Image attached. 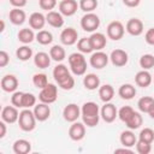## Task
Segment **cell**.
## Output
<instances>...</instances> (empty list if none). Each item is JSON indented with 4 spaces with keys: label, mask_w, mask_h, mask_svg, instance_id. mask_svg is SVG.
I'll return each mask as SVG.
<instances>
[{
    "label": "cell",
    "mask_w": 154,
    "mask_h": 154,
    "mask_svg": "<svg viewBox=\"0 0 154 154\" xmlns=\"http://www.w3.org/2000/svg\"><path fill=\"white\" fill-rule=\"evenodd\" d=\"M36 41L40 45H43V46L49 45L53 41V35L48 30H43V29L42 30H38V32L36 34Z\"/></svg>",
    "instance_id": "cell-33"
},
{
    "label": "cell",
    "mask_w": 154,
    "mask_h": 154,
    "mask_svg": "<svg viewBox=\"0 0 154 154\" xmlns=\"http://www.w3.org/2000/svg\"><path fill=\"white\" fill-rule=\"evenodd\" d=\"M36 117L34 114V111H30V108H24L22 112H19V118H18V125L19 128L25 131H32L36 126Z\"/></svg>",
    "instance_id": "cell-2"
},
{
    "label": "cell",
    "mask_w": 154,
    "mask_h": 154,
    "mask_svg": "<svg viewBox=\"0 0 154 154\" xmlns=\"http://www.w3.org/2000/svg\"><path fill=\"white\" fill-rule=\"evenodd\" d=\"M63 117L66 122L73 123L81 117V108L76 103H69L63 109Z\"/></svg>",
    "instance_id": "cell-9"
},
{
    "label": "cell",
    "mask_w": 154,
    "mask_h": 154,
    "mask_svg": "<svg viewBox=\"0 0 154 154\" xmlns=\"http://www.w3.org/2000/svg\"><path fill=\"white\" fill-rule=\"evenodd\" d=\"M18 41L24 43V45H28V43H31L34 41V38H36V35L34 34L32 29H29V28H24V29H20L18 31Z\"/></svg>",
    "instance_id": "cell-28"
},
{
    "label": "cell",
    "mask_w": 154,
    "mask_h": 154,
    "mask_svg": "<svg viewBox=\"0 0 154 154\" xmlns=\"http://www.w3.org/2000/svg\"><path fill=\"white\" fill-rule=\"evenodd\" d=\"M81 26L84 31L94 32L100 26V18L94 12H88L81 18Z\"/></svg>",
    "instance_id": "cell-4"
},
{
    "label": "cell",
    "mask_w": 154,
    "mask_h": 154,
    "mask_svg": "<svg viewBox=\"0 0 154 154\" xmlns=\"http://www.w3.org/2000/svg\"><path fill=\"white\" fill-rule=\"evenodd\" d=\"M135 112V109L131 107V106H123L119 111H118V117H119V119L122 120V122H126L130 117H131V114Z\"/></svg>",
    "instance_id": "cell-41"
},
{
    "label": "cell",
    "mask_w": 154,
    "mask_h": 154,
    "mask_svg": "<svg viewBox=\"0 0 154 154\" xmlns=\"http://www.w3.org/2000/svg\"><path fill=\"white\" fill-rule=\"evenodd\" d=\"M67 60H69L70 67H73V66H77V65H82V64L87 63L83 53H81V52H75V53L70 54Z\"/></svg>",
    "instance_id": "cell-36"
},
{
    "label": "cell",
    "mask_w": 154,
    "mask_h": 154,
    "mask_svg": "<svg viewBox=\"0 0 154 154\" xmlns=\"http://www.w3.org/2000/svg\"><path fill=\"white\" fill-rule=\"evenodd\" d=\"M141 2V0H123V4L128 7H136L138 6Z\"/></svg>",
    "instance_id": "cell-51"
},
{
    "label": "cell",
    "mask_w": 154,
    "mask_h": 154,
    "mask_svg": "<svg viewBox=\"0 0 154 154\" xmlns=\"http://www.w3.org/2000/svg\"><path fill=\"white\" fill-rule=\"evenodd\" d=\"M125 30L132 36H140L143 32V23L138 18H131L128 20Z\"/></svg>",
    "instance_id": "cell-15"
},
{
    "label": "cell",
    "mask_w": 154,
    "mask_h": 154,
    "mask_svg": "<svg viewBox=\"0 0 154 154\" xmlns=\"http://www.w3.org/2000/svg\"><path fill=\"white\" fill-rule=\"evenodd\" d=\"M140 66L142 70H149L154 67V55L153 54H143L140 58Z\"/></svg>",
    "instance_id": "cell-38"
},
{
    "label": "cell",
    "mask_w": 154,
    "mask_h": 154,
    "mask_svg": "<svg viewBox=\"0 0 154 154\" xmlns=\"http://www.w3.org/2000/svg\"><path fill=\"white\" fill-rule=\"evenodd\" d=\"M16 55H17V58H18L19 60L26 61V60H29V59L32 57V49H31L30 47H28L26 45L20 46L19 48H17Z\"/></svg>",
    "instance_id": "cell-35"
},
{
    "label": "cell",
    "mask_w": 154,
    "mask_h": 154,
    "mask_svg": "<svg viewBox=\"0 0 154 154\" xmlns=\"http://www.w3.org/2000/svg\"><path fill=\"white\" fill-rule=\"evenodd\" d=\"M6 135V123L4 120L0 122V138H4Z\"/></svg>",
    "instance_id": "cell-52"
},
{
    "label": "cell",
    "mask_w": 154,
    "mask_h": 154,
    "mask_svg": "<svg viewBox=\"0 0 154 154\" xmlns=\"http://www.w3.org/2000/svg\"><path fill=\"white\" fill-rule=\"evenodd\" d=\"M153 81H154V77H153Z\"/></svg>",
    "instance_id": "cell-56"
},
{
    "label": "cell",
    "mask_w": 154,
    "mask_h": 154,
    "mask_svg": "<svg viewBox=\"0 0 154 154\" xmlns=\"http://www.w3.org/2000/svg\"><path fill=\"white\" fill-rule=\"evenodd\" d=\"M18 88V79L13 75H6L1 78V89L6 93H14Z\"/></svg>",
    "instance_id": "cell-16"
},
{
    "label": "cell",
    "mask_w": 154,
    "mask_h": 154,
    "mask_svg": "<svg viewBox=\"0 0 154 154\" xmlns=\"http://www.w3.org/2000/svg\"><path fill=\"white\" fill-rule=\"evenodd\" d=\"M69 136L72 141H81L85 136V124L79 122H73L69 129Z\"/></svg>",
    "instance_id": "cell-10"
},
{
    "label": "cell",
    "mask_w": 154,
    "mask_h": 154,
    "mask_svg": "<svg viewBox=\"0 0 154 154\" xmlns=\"http://www.w3.org/2000/svg\"><path fill=\"white\" fill-rule=\"evenodd\" d=\"M91 47L94 51H102V48H105L106 43H107V38L102 32H93L89 36Z\"/></svg>",
    "instance_id": "cell-18"
},
{
    "label": "cell",
    "mask_w": 154,
    "mask_h": 154,
    "mask_svg": "<svg viewBox=\"0 0 154 154\" xmlns=\"http://www.w3.org/2000/svg\"><path fill=\"white\" fill-rule=\"evenodd\" d=\"M109 60L112 61V64L114 66H118V67H122V66H125L128 64V60H129V55L123 49H114L111 52V55H109Z\"/></svg>",
    "instance_id": "cell-12"
},
{
    "label": "cell",
    "mask_w": 154,
    "mask_h": 154,
    "mask_svg": "<svg viewBox=\"0 0 154 154\" xmlns=\"http://www.w3.org/2000/svg\"><path fill=\"white\" fill-rule=\"evenodd\" d=\"M114 153H129V154H131V153H132V150H131V149H129L128 147H124V148H118V149H116V150H114Z\"/></svg>",
    "instance_id": "cell-53"
},
{
    "label": "cell",
    "mask_w": 154,
    "mask_h": 154,
    "mask_svg": "<svg viewBox=\"0 0 154 154\" xmlns=\"http://www.w3.org/2000/svg\"><path fill=\"white\" fill-rule=\"evenodd\" d=\"M46 23H47L46 16L43 13H41V12H32L29 16V25H30L31 29L42 30Z\"/></svg>",
    "instance_id": "cell-14"
},
{
    "label": "cell",
    "mask_w": 154,
    "mask_h": 154,
    "mask_svg": "<svg viewBox=\"0 0 154 154\" xmlns=\"http://www.w3.org/2000/svg\"><path fill=\"white\" fill-rule=\"evenodd\" d=\"M46 20L53 28H61L64 25V16L59 11H48L46 14Z\"/></svg>",
    "instance_id": "cell-19"
},
{
    "label": "cell",
    "mask_w": 154,
    "mask_h": 154,
    "mask_svg": "<svg viewBox=\"0 0 154 154\" xmlns=\"http://www.w3.org/2000/svg\"><path fill=\"white\" fill-rule=\"evenodd\" d=\"M1 31H4L5 30V23H4V20H1V29H0Z\"/></svg>",
    "instance_id": "cell-55"
},
{
    "label": "cell",
    "mask_w": 154,
    "mask_h": 154,
    "mask_svg": "<svg viewBox=\"0 0 154 154\" xmlns=\"http://www.w3.org/2000/svg\"><path fill=\"white\" fill-rule=\"evenodd\" d=\"M32 83L36 88L42 89L48 84V78L46 73H35L32 76Z\"/></svg>",
    "instance_id": "cell-37"
},
{
    "label": "cell",
    "mask_w": 154,
    "mask_h": 154,
    "mask_svg": "<svg viewBox=\"0 0 154 154\" xmlns=\"http://www.w3.org/2000/svg\"><path fill=\"white\" fill-rule=\"evenodd\" d=\"M58 85H59L61 89H64V90H71V89L75 87V78H73L71 75H69L66 78H64L61 82H59Z\"/></svg>",
    "instance_id": "cell-44"
},
{
    "label": "cell",
    "mask_w": 154,
    "mask_h": 154,
    "mask_svg": "<svg viewBox=\"0 0 154 154\" xmlns=\"http://www.w3.org/2000/svg\"><path fill=\"white\" fill-rule=\"evenodd\" d=\"M70 69H71V71H72L73 75H76V76H82V75H84L85 71H87V63H84V64H82V65H77V66L70 67Z\"/></svg>",
    "instance_id": "cell-47"
},
{
    "label": "cell",
    "mask_w": 154,
    "mask_h": 154,
    "mask_svg": "<svg viewBox=\"0 0 154 154\" xmlns=\"http://www.w3.org/2000/svg\"><path fill=\"white\" fill-rule=\"evenodd\" d=\"M51 55L46 52H38L34 57V64L38 69H47L51 65Z\"/></svg>",
    "instance_id": "cell-22"
},
{
    "label": "cell",
    "mask_w": 154,
    "mask_h": 154,
    "mask_svg": "<svg viewBox=\"0 0 154 154\" xmlns=\"http://www.w3.org/2000/svg\"><path fill=\"white\" fill-rule=\"evenodd\" d=\"M107 37L113 40V41H119L120 38H123L124 32H125V28L123 25L122 22L119 20H113L107 25Z\"/></svg>",
    "instance_id": "cell-5"
},
{
    "label": "cell",
    "mask_w": 154,
    "mask_h": 154,
    "mask_svg": "<svg viewBox=\"0 0 154 154\" xmlns=\"http://www.w3.org/2000/svg\"><path fill=\"white\" fill-rule=\"evenodd\" d=\"M79 7V4L76 0H61L59 2V12L65 17L73 16Z\"/></svg>",
    "instance_id": "cell-8"
},
{
    "label": "cell",
    "mask_w": 154,
    "mask_h": 154,
    "mask_svg": "<svg viewBox=\"0 0 154 154\" xmlns=\"http://www.w3.org/2000/svg\"><path fill=\"white\" fill-rule=\"evenodd\" d=\"M78 40V32L73 28H66L60 34V41L65 46H72Z\"/></svg>",
    "instance_id": "cell-13"
},
{
    "label": "cell",
    "mask_w": 154,
    "mask_h": 154,
    "mask_svg": "<svg viewBox=\"0 0 154 154\" xmlns=\"http://www.w3.org/2000/svg\"><path fill=\"white\" fill-rule=\"evenodd\" d=\"M49 55H51L52 60L59 63V61H63V60L65 59V57H66V52H65V49H64L61 46H59V45H54V46L49 49Z\"/></svg>",
    "instance_id": "cell-31"
},
{
    "label": "cell",
    "mask_w": 154,
    "mask_h": 154,
    "mask_svg": "<svg viewBox=\"0 0 154 154\" xmlns=\"http://www.w3.org/2000/svg\"><path fill=\"white\" fill-rule=\"evenodd\" d=\"M144 40L148 45L150 46H154V28H150L146 31V35H144Z\"/></svg>",
    "instance_id": "cell-48"
},
{
    "label": "cell",
    "mask_w": 154,
    "mask_h": 154,
    "mask_svg": "<svg viewBox=\"0 0 154 154\" xmlns=\"http://www.w3.org/2000/svg\"><path fill=\"white\" fill-rule=\"evenodd\" d=\"M100 116L103 122L106 123H113L116 118L118 117V109L117 107L111 102H105V105L100 109Z\"/></svg>",
    "instance_id": "cell-7"
},
{
    "label": "cell",
    "mask_w": 154,
    "mask_h": 154,
    "mask_svg": "<svg viewBox=\"0 0 154 154\" xmlns=\"http://www.w3.org/2000/svg\"><path fill=\"white\" fill-rule=\"evenodd\" d=\"M99 96L101 101L103 102H109L113 96H114V89L111 84H103L99 87Z\"/></svg>",
    "instance_id": "cell-27"
},
{
    "label": "cell",
    "mask_w": 154,
    "mask_h": 154,
    "mask_svg": "<svg viewBox=\"0 0 154 154\" xmlns=\"http://www.w3.org/2000/svg\"><path fill=\"white\" fill-rule=\"evenodd\" d=\"M38 5L42 10L53 11V8L57 6V0H38Z\"/></svg>",
    "instance_id": "cell-46"
},
{
    "label": "cell",
    "mask_w": 154,
    "mask_h": 154,
    "mask_svg": "<svg viewBox=\"0 0 154 154\" xmlns=\"http://www.w3.org/2000/svg\"><path fill=\"white\" fill-rule=\"evenodd\" d=\"M153 106H154V99L150 96H143L137 102V107L142 113H149Z\"/></svg>",
    "instance_id": "cell-32"
},
{
    "label": "cell",
    "mask_w": 154,
    "mask_h": 154,
    "mask_svg": "<svg viewBox=\"0 0 154 154\" xmlns=\"http://www.w3.org/2000/svg\"><path fill=\"white\" fill-rule=\"evenodd\" d=\"M8 18H10V20H11L12 24H14V25H22L25 22V19H26V14H25V12L23 10L14 7V8H12L10 11Z\"/></svg>",
    "instance_id": "cell-21"
},
{
    "label": "cell",
    "mask_w": 154,
    "mask_h": 154,
    "mask_svg": "<svg viewBox=\"0 0 154 154\" xmlns=\"http://www.w3.org/2000/svg\"><path fill=\"white\" fill-rule=\"evenodd\" d=\"M78 4H79V8L82 11H84L85 13L93 12L97 7V5H99L97 0H79Z\"/></svg>",
    "instance_id": "cell-39"
},
{
    "label": "cell",
    "mask_w": 154,
    "mask_h": 154,
    "mask_svg": "<svg viewBox=\"0 0 154 154\" xmlns=\"http://www.w3.org/2000/svg\"><path fill=\"white\" fill-rule=\"evenodd\" d=\"M153 82V77L152 75L148 72V70H141L136 73L135 76V83L141 87V88H147L152 84Z\"/></svg>",
    "instance_id": "cell-20"
},
{
    "label": "cell",
    "mask_w": 154,
    "mask_h": 154,
    "mask_svg": "<svg viewBox=\"0 0 154 154\" xmlns=\"http://www.w3.org/2000/svg\"><path fill=\"white\" fill-rule=\"evenodd\" d=\"M83 84L88 90H95L100 87V78L95 73H88L83 78Z\"/></svg>",
    "instance_id": "cell-26"
},
{
    "label": "cell",
    "mask_w": 154,
    "mask_h": 154,
    "mask_svg": "<svg viewBox=\"0 0 154 154\" xmlns=\"http://www.w3.org/2000/svg\"><path fill=\"white\" fill-rule=\"evenodd\" d=\"M118 95L124 100H131L136 95V88L130 83L122 84L118 89Z\"/></svg>",
    "instance_id": "cell-23"
},
{
    "label": "cell",
    "mask_w": 154,
    "mask_h": 154,
    "mask_svg": "<svg viewBox=\"0 0 154 154\" xmlns=\"http://www.w3.org/2000/svg\"><path fill=\"white\" fill-rule=\"evenodd\" d=\"M69 75H70V71H69V69L66 67V65H64V64H58V65L53 69V77H54V79H55L57 83L61 82V81H63L64 78H66Z\"/></svg>",
    "instance_id": "cell-29"
},
{
    "label": "cell",
    "mask_w": 154,
    "mask_h": 154,
    "mask_svg": "<svg viewBox=\"0 0 154 154\" xmlns=\"http://www.w3.org/2000/svg\"><path fill=\"white\" fill-rule=\"evenodd\" d=\"M108 60H109V57L102 52V51H95L91 55H90V59H89V63L90 65L94 67V69H103L107 66L108 64Z\"/></svg>",
    "instance_id": "cell-6"
},
{
    "label": "cell",
    "mask_w": 154,
    "mask_h": 154,
    "mask_svg": "<svg viewBox=\"0 0 154 154\" xmlns=\"http://www.w3.org/2000/svg\"><path fill=\"white\" fill-rule=\"evenodd\" d=\"M13 152L16 154H28L31 150V143L28 140L19 138L13 143Z\"/></svg>",
    "instance_id": "cell-25"
},
{
    "label": "cell",
    "mask_w": 154,
    "mask_h": 154,
    "mask_svg": "<svg viewBox=\"0 0 154 154\" xmlns=\"http://www.w3.org/2000/svg\"><path fill=\"white\" fill-rule=\"evenodd\" d=\"M135 146H136L137 153H140V154H149L152 150V143H147L141 140H138Z\"/></svg>",
    "instance_id": "cell-43"
},
{
    "label": "cell",
    "mask_w": 154,
    "mask_h": 154,
    "mask_svg": "<svg viewBox=\"0 0 154 154\" xmlns=\"http://www.w3.org/2000/svg\"><path fill=\"white\" fill-rule=\"evenodd\" d=\"M81 117L83 123L89 126V128H94L99 124L100 120V108L97 106L96 102L93 101H88L85 103H83L82 108H81Z\"/></svg>",
    "instance_id": "cell-1"
},
{
    "label": "cell",
    "mask_w": 154,
    "mask_h": 154,
    "mask_svg": "<svg viewBox=\"0 0 154 154\" xmlns=\"http://www.w3.org/2000/svg\"><path fill=\"white\" fill-rule=\"evenodd\" d=\"M34 114L36 117V119L38 122H45L51 116V108L48 106V103H45V102H41V103H37L34 106Z\"/></svg>",
    "instance_id": "cell-17"
},
{
    "label": "cell",
    "mask_w": 154,
    "mask_h": 154,
    "mask_svg": "<svg viewBox=\"0 0 154 154\" xmlns=\"http://www.w3.org/2000/svg\"><path fill=\"white\" fill-rule=\"evenodd\" d=\"M10 61V57L7 54V52L1 51L0 52V67H5Z\"/></svg>",
    "instance_id": "cell-49"
},
{
    "label": "cell",
    "mask_w": 154,
    "mask_h": 154,
    "mask_svg": "<svg viewBox=\"0 0 154 154\" xmlns=\"http://www.w3.org/2000/svg\"><path fill=\"white\" fill-rule=\"evenodd\" d=\"M142 123H143V118H142L141 113H138V112L135 111V112L131 114V117L125 122V125H126L128 129H130V130H136V129H138V128L142 125Z\"/></svg>",
    "instance_id": "cell-30"
},
{
    "label": "cell",
    "mask_w": 154,
    "mask_h": 154,
    "mask_svg": "<svg viewBox=\"0 0 154 154\" xmlns=\"http://www.w3.org/2000/svg\"><path fill=\"white\" fill-rule=\"evenodd\" d=\"M148 114L150 116V118H152V119H154V106L152 107V109L149 111V113H148Z\"/></svg>",
    "instance_id": "cell-54"
},
{
    "label": "cell",
    "mask_w": 154,
    "mask_h": 154,
    "mask_svg": "<svg viewBox=\"0 0 154 154\" xmlns=\"http://www.w3.org/2000/svg\"><path fill=\"white\" fill-rule=\"evenodd\" d=\"M19 118V112L17 109L16 106H5L1 111V119L6 123V124H13L16 122H18Z\"/></svg>",
    "instance_id": "cell-11"
},
{
    "label": "cell",
    "mask_w": 154,
    "mask_h": 154,
    "mask_svg": "<svg viewBox=\"0 0 154 154\" xmlns=\"http://www.w3.org/2000/svg\"><path fill=\"white\" fill-rule=\"evenodd\" d=\"M77 48L83 54H89V53H91L94 51L93 47H91V43H90L89 37H82V38H79L77 41Z\"/></svg>",
    "instance_id": "cell-34"
},
{
    "label": "cell",
    "mask_w": 154,
    "mask_h": 154,
    "mask_svg": "<svg viewBox=\"0 0 154 154\" xmlns=\"http://www.w3.org/2000/svg\"><path fill=\"white\" fill-rule=\"evenodd\" d=\"M36 105V96L31 93H24L23 95V106L22 108H30Z\"/></svg>",
    "instance_id": "cell-42"
},
{
    "label": "cell",
    "mask_w": 154,
    "mask_h": 154,
    "mask_svg": "<svg viewBox=\"0 0 154 154\" xmlns=\"http://www.w3.org/2000/svg\"><path fill=\"white\" fill-rule=\"evenodd\" d=\"M138 140L147 142V143H153L154 141V130L150 128H144L141 130L140 135H138Z\"/></svg>",
    "instance_id": "cell-40"
},
{
    "label": "cell",
    "mask_w": 154,
    "mask_h": 154,
    "mask_svg": "<svg viewBox=\"0 0 154 154\" xmlns=\"http://www.w3.org/2000/svg\"><path fill=\"white\" fill-rule=\"evenodd\" d=\"M26 1L28 0H10V4L13 6V7H17V8H22L26 5Z\"/></svg>",
    "instance_id": "cell-50"
},
{
    "label": "cell",
    "mask_w": 154,
    "mask_h": 154,
    "mask_svg": "<svg viewBox=\"0 0 154 154\" xmlns=\"http://www.w3.org/2000/svg\"><path fill=\"white\" fill-rule=\"evenodd\" d=\"M57 99H58V87L53 83H48L45 88L41 89L38 94V100L48 105L55 102Z\"/></svg>",
    "instance_id": "cell-3"
},
{
    "label": "cell",
    "mask_w": 154,
    "mask_h": 154,
    "mask_svg": "<svg viewBox=\"0 0 154 154\" xmlns=\"http://www.w3.org/2000/svg\"><path fill=\"white\" fill-rule=\"evenodd\" d=\"M23 95H24L23 91H14L12 97H11V103L13 106H16L17 108H22V106H23Z\"/></svg>",
    "instance_id": "cell-45"
},
{
    "label": "cell",
    "mask_w": 154,
    "mask_h": 154,
    "mask_svg": "<svg viewBox=\"0 0 154 154\" xmlns=\"http://www.w3.org/2000/svg\"><path fill=\"white\" fill-rule=\"evenodd\" d=\"M119 140H120V143H122L124 147H128V148L134 147V146L136 144V142H137V138H136L135 134H134L132 130H130V129L123 131V132L120 134Z\"/></svg>",
    "instance_id": "cell-24"
}]
</instances>
